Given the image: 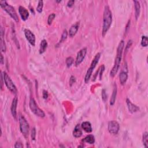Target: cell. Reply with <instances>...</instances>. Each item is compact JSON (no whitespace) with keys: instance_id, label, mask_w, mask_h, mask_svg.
I'll list each match as a JSON object with an SVG mask.
<instances>
[{"instance_id":"1","label":"cell","mask_w":148,"mask_h":148,"mask_svg":"<svg viewBox=\"0 0 148 148\" xmlns=\"http://www.w3.org/2000/svg\"><path fill=\"white\" fill-rule=\"evenodd\" d=\"M124 46H125V42H124V41H121L117 49L116 57L115 58L114 67H113L111 72H110L111 76L112 78H114L116 74H117L118 70H119L121 60H122V56Z\"/></svg>"},{"instance_id":"2","label":"cell","mask_w":148,"mask_h":148,"mask_svg":"<svg viewBox=\"0 0 148 148\" xmlns=\"http://www.w3.org/2000/svg\"><path fill=\"white\" fill-rule=\"evenodd\" d=\"M103 36L104 37L107 33L108 31L111 27L112 22V14L108 6H105L104 11L103 17Z\"/></svg>"},{"instance_id":"3","label":"cell","mask_w":148,"mask_h":148,"mask_svg":"<svg viewBox=\"0 0 148 148\" xmlns=\"http://www.w3.org/2000/svg\"><path fill=\"white\" fill-rule=\"evenodd\" d=\"M0 4H1L2 8L4 9V10L8 13L13 20H15L16 22H18L19 20V17L14 8L11 5H9L5 1H0Z\"/></svg>"},{"instance_id":"4","label":"cell","mask_w":148,"mask_h":148,"mask_svg":"<svg viewBox=\"0 0 148 148\" xmlns=\"http://www.w3.org/2000/svg\"><path fill=\"white\" fill-rule=\"evenodd\" d=\"M29 108H30L31 111L37 116L42 118L45 116L44 112L40 109L38 106L37 105L36 102L34 98H31L30 101H29Z\"/></svg>"},{"instance_id":"5","label":"cell","mask_w":148,"mask_h":148,"mask_svg":"<svg viewBox=\"0 0 148 148\" xmlns=\"http://www.w3.org/2000/svg\"><path fill=\"white\" fill-rule=\"evenodd\" d=\"M19 123H20V128L21 133L23 134L25 137H27L29 133V125L26 118L23 115H20L19 116Z\"/></svg>"},{"instance_id":"6","label":"cell","mask_w":148,"mask_h":148,"mask_svg":"<svg viewBox=\"0 0 148 148\" xmlns=\"http://www.w3.org/2000/svg\"><path fill=\"white\" fill-rule=\"evenodd\" d=\"M3 77L5 83L6 85L7 88L13 94H16L17 93V88L15 85L14 83L13 82L12 79L9 76V75L6 72H4L3 73Z\"/></svg>"},{"instance_id":"7","label":"cell","mask_w":148,"mask_h":148,"mask_svg":"<svg viewBox=\"0 0 148 148\" xmlns=\"http://www.w3.org/2000/svg\"><path fill=\"white\" fill-rule=\"evenodd\" d=\"M120 129L119 124L116 121H111L108 123V130L109 133L113 135H116Z\"/></svg>"},{"instance_id":"8","label":"cell","mask_w":148,"mask_h":148,"mask_svg":"<svg viewBox=\"0 0 148 148\" xmlns=\"http://www.w3.org/2000/svg\"><path fill=\"white\" fill-rule=\"evenodd\" d=\"M87 53V49L86 48H83L78 52L77 55L76 62H75V65L78 66L80 65L82 63V61L84 60V58L86 56V55Z\"/></svg>"},{"instance_id":"9","label":"cell","mask_w":148,"mask_h":148,"mask_svg":"<svg viewBox=\"0 0 148 148\" xmlns=\"http://www.w3.org/2000/svg\"><path fill=\"white\" fill-rule=\"evenodd\" d=\"M25 35L27 40L28 41L29 44L34 46L35 45V37L34 34L29 29H25Z\"/></svg>"},{"instance_id":"10","label":"cell","mask_w":148,"mask_h":148,"mask_svg":"<svg viewBox=\"0 0 148 148\" xmlns=\"http://www.w3.org/2000/svg\"><path fill=\"white\" fill-rule=\"evenodd\" d=\"M19 12L20 15L23 20L26 21V20H27V19L29 17V12L27 9H26L25 7L20 6L19 8Z\"/></svg>"},{"instance_id":"11","label":"cell","mask_w":148,"mask_h":148,"mask_svg":"<svg viewBox=\"0 0 148 148\" xmlns=\"http://www.w3.org/2000/svg\"><path fill=\"white\" fill-rule=\"evenodd\" d=\"M126 103H127L128 109L129 110V111H130V112L135 113V112H138L139 110V107L132 103L131 101L129 99H126Z\"/></svg>"},{"instance_id":"12","label":"cell","mask_w":148,"mask_h":148,"mask_svg":"<svg viewBox=\"0 0 148 148\" xmlns=\"http://www.w3.org/2000/svg\"><path fill=\"white\" fill-rule=\"evenodd\" d=\"M17 98L16 97L13 99L12 103V106H11V113L12 114V116L13 117L16 119V108H17Z\"/></svg>"},{"instance_id":"13","label":"cell","mask_w":148,"mask_h":148,"mask_svg":"<svg viewBox=\"0 0 148 148\" xmlns=\"http://www.w3.org/2000/svg\"><path fill=\"white\" fill-rule=\"evenodd\" d=\"M79 27V22L76 23L71 27V28H70L69 30V33H68L70 37H73L75 35V34H76L78 32V30Z\"/></svg>"},{"instance_id":"14","label":"cell","mask_w":148,"mask_h":148,"mask_svg":"<svg viewBox=\"0 0 148 148\" xmlns=\"http://www.w3.org/2000/svg\"><path fill=\"white\" fill-rule=\"evenodd\" d=\"M100 57H101V53H98L96 55V56L94 57V58L92 62H91L90 67H89V68L90 69L93 70V71L95 67H96L97 64H98L99 58H100Z\"/></svg>"},{"instance_id":"15","label":"cell","mask_w":148,"mask_h":148,"mask_svg":"<svg viewBox=\"0 0 148 148\" xmlns=\"http://www.w3.org/2000/svg\"><path fill=\"white\" fill-rule=\"evenodd\" d=\"M117 85L116 83H115L114 85V90H113V93L111 96V100H110V104H111V105H114L115 103L116 98V96H117Z\"/></svg>"},{"instance_id":"16","label":"cell","mask_w":148,"mask_h":148,"mask_svg":"<svg viewBox=\"0 0 148 148\" xmlns=\"http://www.w3.org/2000/svg\"><path fill=\"white\" fill-rule=\"evenodd\" d=\"M82 128L84 130V131H85L87 133H90L91 132H92L93 129H92V127H91V125L90 122H83L82 123L81 125Z\"/></svg>"},{"instance_id":"17","label":"cell","mask_w":148,"mask_h":148,"mask_svg":"<svg viewBox=\"0 0 148 148\" xmlns=\"http://www.w3.org/2000/svg\"><path fill=\"white\" fill-rule=\"evenodd\" d=\"M119 78H120V82L121 84H122V85H125L128 78V74L127 73V72H125V71L121 72V73L120 74V75H119Z\"/></svg>"},{"instance_id":"18","label":"cell","mask_w":148,"mask_h":148,"mask_svg":"<svg viewBox=\"0 0 148 148\" xmlns=\"http://www.w3.org/2000/svg\"><path fill=\"white\" fill-rule=\"evenodd\" d=\"M82 135V131L80 130L79 125H76L73 131V135L75 138H79Z\"/></svg>"},{"instance_id":"19","label":"cell","mask_w":148,"mask_h":148,"mask_svg":"<svg viewBox=\"0 0 148 148\" xmlns=\"http://www.w3.org/2000/svg\"><path fill=\"white\" fill-rule=\"evenodd\" d=\"M3 37H4L3 29H2V28H1V50L2 52H5L7 50V48Z\"/></svg>"},{"instance_id":"20","label":"cell","mask_w":148,"mask_h":148,"mask_svg":"<svg viewBox=\"0 0 148 148\" xmlns=\"http://www.w3.org/2000/svg\"><path fill=\"white\" fill-rule=\"evenodd\" d=\"M48 46V42L45 39H43L40 44V48H39V53L42 54L44 53L46 49Z\"/></svg>"},{"instance_id":"21","label":"cell","mask_w":148,"mask_h":148,"mask_svg":"<svg viewBox=\"0 0 148 148\" xmlns=\"http://www.w3.org/2000/svg\"><path fill=\"white\" fill-rule=\"evenodd\" d=\"M82 141L89 144H93L95 142V138L93 135H88L82 140Z\"/></svg>"},{"instance_id":"22","label":"cell","mask_w":148,"mask_h":148,"mask_svg":"<svg viewBox=\"0 0 148 148\" xmlns=\"http://www.w3.org/2000/svg\"><path fill=\"white\" fill-rule=\"evenodd\" d=\"M134 5H135V19L137 20L140 14V9H141V6L139 1H134Z\"/></svg>"},{"instance_id":"23","label":"cell","mask_w":148,"mask_h":148,"mask_svg":"<svg viewBox=\"0 0 148 148\" xmlns=\"http://www.w3.org/2000/svg\"><path fill=\"white\" fill-rule=\"evenodd\" d=\"M143 143L145 147H148V133L147 132H145L143 134Z\"/></svg>"},{"instance_id":"24","label":"cell","mask_w":148,"mask_h":148,"mask_svg":"<svg viewBox=\"0 0 148 148\" xmlns=\"http://www.w3.org/2000/svg\"><path fill=\"white\" fill-rule=\"evenodd\" d=\"M67 36H68V32H67L66 29H65V30H64L63 34H62L61 39H60V42H59V44H61V43L65 41V40L67 39Z\"/></svg>"},{"instance_id":"25","label":"cell","mask_w":148,"mask_h":148,"mask_svg":"<svg viewBox=\"0 0 148 148\" xmlns=\"http://www.w3.org/2000/svg\"><path fill=\"white\" fill-rule=\"evenodd\" d=\"M148 45V40L147 37L146 36H143L142 37L141 45L143 47H146Z\"/></svg>"},{"instance_id":"26","label":"cell","mask_w":148,"mask_h":148,"mask_svg":"<svg viewBox=\"0 0 148 148\" xmlns=\"http://www.w3.org/2000/svg\"><path fill=\"white\" fill-rule=\"evenodd\" d=\"M55 17H56V14H55V13H52V14H50L49 16V17H48V25H50L52 23L54 19H55Z\"/></svg>"},{"instance_id":"27","label":"cell","mask_w":148,"mask_h":148,"mask_svg":"<svg viewBox=\"0 0 148 148\" xmlns=\"http://www.w3.org/2000/svg\"><path fill=\"white\" fill-rule=\"evenodd\" d=\"M43 5H44V2L42 1H38V5L37 8V10L38 13H41L42 11L43 8Z\"/></svg>"},{"instance_id":"28","label":"cell","mask_w":148,"mask_h":148,"mask_svg":"<svg viewBox=\"0 0 148 148\" xmlns=\"http://www.w3.org/2000/svg\"><path fill=\"white\" fill-rule=\"evenodd\" d=\"M74 58L72 57H68L66 59V64L68 67H70L74 63Z\"/></svg>"},{"instance_id":"29","label":"cell","mask_w":148,"mask_h":148,"mask_svg":"<svg viewBox=\"0 0 148 148\" xmlns=\"http://www.w3.org/2000/svg\"><path fill=\"white\" fill-rule=\"evenodd\" d=\"M102 98H103V100L104 102H105L107 99V95L106 93V91L105 89L102 90Z\"/></svg>"},{"instance_id":"30","label":"cell","mask_w":148,"mask_h":148,"mask_svg":"<svg viewBox=\"0 0 148 148\" xmlns=\"http://www.w3.org/2000/svg\"><path fill=\"white\" fill-rule=\"evenodd\" d=\"M36 138V130L35 128H33L32 129V131H31V138L32 140L34 141L35 139Z\"/></svg>"},{"instance_id":"31","label":"cell","mask_w":148,"mask_h":148,"mask_svg":"<svg viewBox=\"0 0 148 148\" xmlns=\"http://www.w3.org/2000/svg\"><path fill=\"white\" fill-rule=\"evenodd\" d=\"M75 82H76V79H75V78L74 76H72L71 77V78H70V80H69L70 86H72Z\"/></svg>"},{"instance_id":"32","label":"cell","mask_w":148,"mask_h":148,"mask_svg":"<svg viewBox=\"0 0 148 148\" xmlns=\"http://www.w3.org/2000/svg\"><path fill=\"white\" fill-rule=\"evenodd\" d=\"M101 70H100V73H99V79H101V78L102 76H103V72L104 71V69H105V67L104 66H102L101 67Z\"/></svg>"},{"instance_id":"33","label":"cell","mask_w":148,"mask_h":148,"mask_svg":"<svg viewBox=\"0 0 148 148\" xmlns=\"http://www.w3.org/2000/svg\"><path fill=\"white\" fill-rule=\"evenodd\" d=\"M132 44H133V41H132L131 40H130V41H128V44H127V46H126V52H127V50H128V48H130V46H131Z\"/></svg>"},{"instance_id":"34","label":"cell","mask_w":148,"mask_h":148,"mask_svg":"<svg viewBox=\"0 0 148 148\" xmlns=\"http://www.w3.org/2000/svg\"><path fill=\"white\" fill-rule=\"evenodd\" d=\"M75 3V1H74V0H71V1H69L68 2V4H67V6H68V7H71L73 6V5Z\"/></svg>"},{"instance_id":"35","label":"cell","mask_w":148,"mask_h":148,"mask_svg":"<svg viewBox=\"0 0 148 148\" xmlns=\"http://www.w3.org/2000/svg\"><path fill=\"white\" fill-rule=\"evenodd\" d=\"M43 97H44V99H47L48 98V91H46V90L43 91Z\"/></svg>"},{"instance_id":"36","label":"cell","mask_w":148,"mask_h":148,"mask_svg":"<svg viewBox=\"0 0 148 148\" xmlns=\"http://www.w3.org/2000/svg\"><path fill=\"white\" fill-rule=\"evenodd\" d=\"M15 147H16V148H17V147H23V146L22 144L20 143V142H17L16 143L15 145Z\"/></svg>"},{"instance_id":"37","label":"cell","mask_w":148,"mask_h":148,"mask_svg":"<svg viewBox=\"0 0 148 148\" xmlns=\"http://www.w3.org/2000/svg\"><path fill=\"white\" fill-rule=\"evenodd\" d=\"M0 63H1L2 65L4 64V57H3V56H2V55H1V61H0Z\"/></svg>"},{"instance_id":"38","label":"cell","mask_w":148,"mask_h":148,"mask_svg":"<svg viewBox=\"0 0 148 148\" xmlns=\"http://www.w3.org/2000/svg\"><path fill=\"white\" fill-rule=\"evenodd\" d=\"M1 79L2 80V79H3V74H2V73L1 72ZM2 87V82H1V88Z\"/></svg>"},{"instance_id":"39","label":"cell","mask_w":148,"mask_h":148,"mask_svg":"<svg viewBox=\"0 0 148 148\" xmlns=\"http://www.w3.org/2000/svg\"><path fill=\"white\" fill-rule=\"evenodd\" d=\"M56 2H61V1H57Z\"/></svg>"}]
</instances>
